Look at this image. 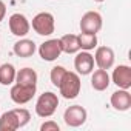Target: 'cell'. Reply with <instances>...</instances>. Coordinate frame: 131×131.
Instances as JSON below:
<instances>
[{
	"instance_id": "1",
	"label": "cell",
	"mask_w": 131,
	"mask_h": 131,
	"mask_svg": "<svg viewBox=\"0 0 131 131\" xmlns=\"http://www.w3.org/2000/svg\"><path fill=\"white\" fill-rule=\"evenodd\" d=\"M80 86H82V83H80L79 74H76L73 71H67L57 88L65 99H76L80 93Z\"/></svg>"
},
{
	"instance_id": "2",
	"label": "cell",
	"mask_w": 131,
	"mask_h": 131,
	"mask_svg": "<svg viewBox=\"0 0 131 131\" xmlns=\"http://www.w3.org/2000/svg\"><path fill=\"white\" fill-rule=\"evenodd\" d=\"M59 106V97L57 94L48 91V93H43L40 94V97L37 99V103H36V113L39 117H51L56 110Z\"/></svg>"
},
{
	"instance_id": "3",
	"label": "cell",
	"mask_w": 131,
	"mask_h": 131,
	"mask_svg": "<svg viewBox=\"0 0 131 131\" xmlns=\"http://www.w3.org/2000/svg\"><path fill=\"white\" fill-rule=\"evenodd\" d=\"M54 16L51 13H39L32 19V29L39 36H51L54 32Z\"/></svg>"
},
{
	"instance_id": "4",
	"label": "cell",
	"mask_w": 131,
	"mask_h": 131,
	"mask_svg": "<svg viewBox=\"0 0 131 131\" xmlns=\"http://www.w3.org/2000/svg\"><path fill=\"white\" fill-rule=\"evenodd\" d=\"M86 116H88V113L82 105H73V106L65 110L63 120L68 126L77 128V126H80L86 122Z\"/></svg>"
},
{
	"instance_id": "5",
	"label": "cell",
	"mask_w": 131,
	"mask_h": 131,
	"mask_svg": "<svg viewBox=\"0 0 131 131\" xmlns=\"http://www.w3.org/2000/svg\"><path fill=\"white\" fill-rule=\"evenodd\" d=\"M102 29V16L96 11H88L82 16L80 31L86 34H97Z\"/></svg>"
},
{
	"instance_id": "6",
	"label": "cell",
	"mask_w": 131,
	"mask_h": 131,
	"mask_svg": "<svg viewBox=\"0 0 131 131\" xmlns=\"http://www.w3.org/2000/svg\"><path fill=\"white\" fill-rule=\"evenodd\" d=\"M39 54L43 60L46 62H52L56 59H59V56L62 54V46H60V40L59 39H49L46 42H43L39 46Z\"/></svg>"
},
{
	"instance_id": "7",
	"label": "cell",
	"mask_w": 131,
	"mask_h": 131,
	"mask_svg": "<svg viewBox=\"0 0 131 131\" xmlns=\"http://www.w3.org/2000/svg\"><path fill=\"white\" fill-rule=\"evenodd\" d=\"M8 25H9V31L17 37H25L29 32V28H31L28 19L20 13L13 14L8 20Z\"/></svg>"
},
{
	"instance_id": "8",
	"label": "cell",
	"mask_w": 131,
	"mask_h": 131,
	"mask_svg": "<svg viewBox=\"0 0 131 131\" xmlns=\"http://www.w3.org/2000/svg\"><path fill=\"white\" fill-rule=\"evenodd\" d=\"M11 99L13 102L19 103V105H23V103H28L34 94H36V86H26V85H20V83H16L13 88H11Z\"/></svg>"
},
{
	"instance_id": "9",
	"label": "cell",
	"mask_w": 131,
	"mask_h": 131,
	"mask_svg": "<svg viewBox=\"0 0 131 131\" xmlns=\"http://www.w3.org/2000/svg\"><path fill=\"white\" fill-rule=\"evenodd\" d=\"M93 57H94L96 65L100 70L108 71L114 65V51L110 46H99L96 49V56H93Z\"/></svg>"
},
{
	"instance_id": "10",
	"label": "cell",
	"mask_w": 131,
	"mask_h": 131,
	"mask_svg": "<svg viewBox=\"0 0 131 131\" xmlns=\"http://www.w3.org/2000/svg\"><path fill=\"white\" fill-rule=\"evenodd\" d=\"M74 68L77 70L79 74L82 76H86V74H91L93 70H94V57L88 52V51H82L76 56L74 59Z\"/></svg>"
},
{
	"instance_id": "11",
	"label": "cell",
	"mask_w": 131,
	"mask_h": 131,
	"mask_svg": "<svg viewBox=\"0 0 131 131\" xmlns=\"http://www.w3.org/2000/svg\"><path fill=\"white\" fill-rule=\"evenodd\" d=\"M113 82L122 88V90H129L131 88V68L128 65H119L113 71Z\"/></svg>"
},
{
	"instance_id": "12",
	"label": "cell",
	"mask_w": 131,
	"mask_h": 131,
	"mask_svg": "<svg viewBox=\"0 0 131 131\" xmlns=\"http://www.w3.org/2000/svg\"><path fill=\"white\" fill-rule=\"evenodd\" d=\"M111 106L117 111H128L131 108V94L128 90L119 88V91H114L111 94Z\"/></svg>"
},
{
	"instance_id": "13",
	"label": "cell",
	"mask_w": 131,
	"mask_h": 131,
	"mask_svg": "<svg viewBox=\"0 0 131 131\" xmlns=\"http://www.w3.org/2000/svg\"><path fill=\"white\" fill-rule=\"evenodd\" d=\"M91 86L96 91H105L110 86V76L106 70H96L91 76Z\"/></svg>"
},
{
	"instance_id": "14",
	"label": "cell",
	"mask_w": 131,
	"mask_h": 131,
	"mask_svg": "<svg viewBox=\"0 0 131 131\" xmlns=\"http://www.w3.org/2000/svg\"><path fill=\"white\" fill-rule=\"evenodd\" d=\"M60 40V46H62V52H67V54H76L80 49L79 45V37L76 34H67L63 36Z\"/></svg>"
},
{
	"instance_id": "15",
	"label": "cell",
	"mask_w": 131,
	"mask_h": 131,
	"mask_svg": "<svg viewBox=\"0 0 131 131\" xmlns=\"http://www.w3.org/2000/svg\"><path fill=\"white\" fill-rule=\"evenodd\" d=\"M14 52L19 57H31L36 52V43L29 39H22L14 43Z\"/></svg>"
},
{
	"instance_id": "16",
	"label": "cell",
	"mask_w": 131,
	"mask_h": 131,
	"mask_svg": "<svg viewBox=\"0 0 131 131\" xmlns=\"http://www.w3.org/2000/svg\"><path fill=\"white\" fill-rule=\"evenodd\" d=\"M16 80L20 85H26V86H36L37 85V73L32 68H22L17 74H16Z\"/></svg>"
},
{
	"instance_id": "17",
	"label": "cell",
	"mask_w": 131,
	"mask_h": 131,
	"mask_svg": "<svg viewBox=\"0 0 131 131\" xmlns=\"http://www.w3.org/2000/svg\"><path fill=\"white\" fill-rule=\"evenodd\" d=\"M19 128H20L19 120H17L16 113L13 110L2 114V117H0V131H16Z\"/></svg>"
},
{
	"instance_id": "18",
	"label": "cell",
	"mask_w": 131,
	"mask_h": 131,
	"mask_svg": "<svg viewBox=\"0 0 131 131\" xmlns=\"http://www.w3.org/2000/svg\"><path fill=\"white\" fill-rule=\"evenodd\" d=\"M16 68L13 67L11 63H3L0 65V85H11L16 80Z\"/></svg>"
},
{
	"instance_id": "19",
	"label": "cell",
	"mask_w": 131,
	"mask_h": 131,
	"mask_svg": "<svg viewBox=\"0 0 131 131\" xmlns=\"http://www.w3.org/2000/svg\"><path fill=\"white\" fill-rule=\"evenodd\" d=\"M79 45L82 51H91L97 46V36L96 34H86V32H80L79 36Z\"/></svg>"
},
{
	"instance_id": "20",
	"label": "cell",
	"mask_w": 131,
	"mask_h": 131,
	"mask_svg": "<svg viewBox=\"0 0 131 131\" xmlns=\"http://www.w3.org/2000/svg\"><path fill=\"white\" fill-rule=\"evenodd\" d=\"M65 73H67V70H65L63 67H54L52 70H51V74H49V77H51V83L54 85V86H59V83H60V80L63 79V76H65Z\"/></svg>"
},
{
	"instance_id": "21",
	"label": "cell",
	"mask_w": 131,
	"mask_h": 131,
	"mask_svg": "<svg viewBox=\"0 0 131 131\" xmlns=\"http://www.w3.org/2000/svg\"><path fill=\"white\" fill-rule=\"evenodd\" d=\"M13 111L16 113V117H17V120H19V126H20V128L25 126V125L29 122L31 114H29L28 110H25V108H16V110H13Z\"/></svg>"
},
{
	"instance_id": "22",
	"label": "cell",
	"mask_w": 131,
	"mask_h": 131,
	"mask_svg": "<svg viewBox=\"0 0 131 131\" xmlns=\"http://www.w3.org/2000/svg\"><path fill=\"white\" fill-rule=\"evenodd\" d=\"M40 129L42 131H59V125L56 122H52V120H48V122L40 125Z\"/></svg>"
},
{
	"instance_id": "23",
	"label": "cell",
	"mask_w": 131,
	"mask_h": 131,
	"mask_svg": "<svg viewBox=\"0 0 131 131\" xmlns=\"http://www.w3.org/2000/svg\"><path fill=\"white\" fill-rule=\"evenodd\" d=\"M5 16H6V6H5V3L2 0H0V22L5 19Z\"/></svg>"
},
{
	"instance_id": "24",
	"label": "cell",
	"mask_w": 131,
	"mask_h": 131,
	"mask_svg": "<svg viewBox=\"0 0 131 131\" xmlns=\"http://www.w3.org/2000/svg\"><path fill=\"white\" fill-rule=\"evenodd\" d=\"M94 2H99V3H100V2H103V0H94Z\"/></svg>"
}]
</instances>
